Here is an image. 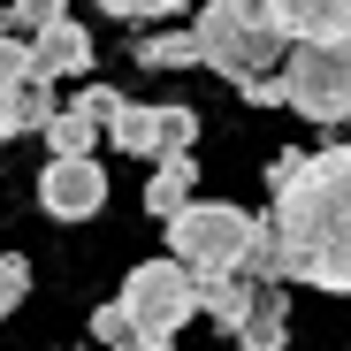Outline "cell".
Returning <instances> with one entry per match:
<instances>
[{"label":"cell","mask_w":351,"mask_h":351,"mask_svg":"<svg viewBox=\"0 0 351 351\" xmlns=\"http://www.w3.org/2000/svg\"><path fill=\"white\" fill-rule=\"evenodd\" d=\"M267 199H275V229L290 237V282L351 298V145L275 153Z\"/></svg>","instance_id":"obj_1"},{"label":"cell","mask_w":351,"mask_h":351,"mask_svg":"<svg viewBox=\"0 0 351 351\" xmlns=\"http://www.w3.org/2000/svg\"><path fill=\"white\" fill-rule=\"evenodd\" d=\"M191 38H199V62L214 77H229V84L237 77H275L282 53H290V38L267 16V0H206Z\"/></svg>","instance_id":"obj_2"},{"label":"cell","mask_w":351,"mask_h":351,"mask_svg":"<svg viewBox=\"0 0 351 351\" xmlns=\"http://www.w3.org/2000/svg\"><path fill=\"white\" fill-rule=\"evenodd\" d=\"M282 107L321 123V130L351 123V31L343 38H306V46L282 53Z\"/></svg>","instance_id":"obj_3"},{"label":"cell","mask_w":351,"mask_h":351,"mask_svg":"<svg viewBox=\"0 0 351 351\" xmlns=\"http://www.w3.org/2000/svg\"><path fill=\"white\" fill-rule=\"evenodd\" d=\"M252 221L260 214L229 206V199H191L184 214H168V260H184L191 275H229V267H245Z\"/></svg>","instance_id":"obj_4"},{"label":"cell","mask_w":351,"mask_h":351,"mask_svg":"<svg viewBox=\"0 0 351 351\" xmlns=\"http://www.w3.org/2000/svg\"><path fill=\"white\" fill-rule=\"evenodd\" d=\"M123 313L138 336H184L199 321V275L184 260H138L123 275Z\"/></svg>","instance_id":"obj_5"},{"label":"cell","mask_w":351,"mask_h":351,"mask_svg":"<svg viewBox=\"0 0 351 351\" xmlns=\"http://www.w3.org/2000/svg\"><path fill=\"white\" fill-rule=\"evenodd\" d=\"M38 206L46 221H92L107 206V168L84 153V160H46L38 168Z\"/></svg>","instance_id":"obj_6"},{"label":"cell","mask_w":351,"mask_h":351,"mask_svg":"<svg viewBox=\"0 0 351 351\" xmlns=\"http://www.w3.org/2000/svg\"><path fill=\"white\" fill-rule=\"evenodd\" d=\"M31 69H38V77H53V84H62V77H84V69H92V31H84L77 16L46 23V31L31 38Z\"/></svg>","instance_id":"obj_7"},{"label":"cell","mask_w":351,"mask_h":351,"mask_svg":"<svg viewBox=\"0 0 351 351\" xmlns=\"http://www.w3.org/2000/svg\"><path fill=\"white\" fill-rule=\"evenodd\" d=\"M267 16L290 46H306V38H343L351 31V0H267Z\"/></svg>","instance_id":"obj_8"},{"label":"cell","mask_w":351,"mask_h":351,"mask_svg":"<svg viewBox=\"0 0 351 351\" xmlns=\"http://www.w3.org/2000/svg\"><path fill=\"white\" fill-rule=\"evenodd\" d=\"M168 130H176V107H138V99H123V114L107 123L114 153H138V160H160L168 153Z\"/></svg>","instance_id":"obj_9"},{"label":"cell","mask_w":351,"mask_h":351,"mask_svg":"<svg viewBox=\"0 0 351 351\" xmlns=\"http://www.w3.org/2000/svg\"><path fill=\"white\" fill-rule=\"evenodd\" d=\"M290 343V282H260L252 313L237 321V351H282Z\"/></svg>","instance_id":"obj_10"},{"label":"cell","mask_w":351,"mask_h":351,"mask_svg":"<svg viewBox=\"0 0 351 351\" xmlns=\"http://www.w3.org/2000/svg\"><path fill=\"white\" fill-rule=\"evenodd\" d=\"M252 298H260V282L252 275H199V321H214L221 336H237V321L252 313Z\"/></svg>","instance_id":"obj_11"},{"label":"cell","mask_w":351,"mask_h":351,"mask_svg":"<svg viewBox=\"0 0 351 351\" xmlns=\"http://www.w3.org/2000/svg\"><path fill=\"white\" fill-rule=\"evenodd\" d=\"M191 199H199V160H191V153H160L153 176H145V214L168 221V214H184Z\"/></svg>","instance_id":"obj_12"},{"label":"cell","mask_w":351,"mask_h":351,"mask_svg":"<svg viewBox=\"0 0 351 351\" xmlns=\"http://www.w3.org/2000/svg\"><path fill=\"white\" fill-rule=\"evenodd\" d=\"M53 114H62V107H53V77H23L8 99H0V138H23V130H46L53 123Z\"/></svg>","instance_id":"obj_13"},{"label":"cell","mask_w":351,"mask_h":351,"mask_svg":"<svg viewBox=\"0 0 351 351\" xmlns=\"http://www.w3.org/2000/svg\"><path fill=\"white\" fill-rule=\"evenodd\" d=\"M237 275H252V282H290V237L275 229V214L252 221V245H245V267H237Z\"/></svg>","instance_id":"obj_14"},{"label":"cell","mask_w":351,"mask_h":351,"mask_svg":"<svg viewBox=\"0 0 351 351\" xmlns=\"http://www.w3.org/2000/svg\"><path fill=\"white\" fill-rule=\"evenodd\" d=\"M99 138H107V130L92 123L84 107H62V114L46 123V153H53V160H84V153H92Z\"/></svg>","instance_id":"obj_15"},{"label":"cell","mask_w":351,"mask_h":351,"mask_svg":"<svg viewBox=\"0 0 351 351\" xmlns=\"http://www.w3.org/2000/svg\"><path fill=\"white\" fill-rule=\"evenodd\" d=\"M145 69H199V38L191 31H153V38H138L130 46Z\"/></svg>","instance_id":"obj_16"},{"label":"cell","mask_w":351,"mask_h":351,"mask_svg":"<svg viewBox=\"0 0 351 351\" xmlns=\"http://www.w3.org/2000/svg\"><path fill=\"white\" fill-rule=\"evenodd\" d=\"M69 16V0H8V16H0V23H8L16 38H38L46 23H62Z\"/></svg>","instance_id":"obj_17"},{"label":"cell","mask_w":351,"mask_h":351,"mask_svg":"<svg viewBox=\"0 0 351 351\" xmlns=\"http://www.w3.org/2000/svg\"><path fill=\"white\" fill-rule=\"evenodd\" d=\"M23 77H31V38H16L8 23H0V99H8Z\"/></svg>","instance_id":"obj_18"},{"label":"cell","mask_w":351,"mask_h":351,"mask_svg":"<svg viewBox=\"0 0 351 351\" xmlns=\"http://www.w3.org/2000/svg\"><path fill=\"white\" fill-rule=\"evenodd\" d=\"M138 328H130V313H123V298H107V306H92V343H107V351H123Z\"/></svg>","instance_id":"obj_19"},{"label":"cell","mask_w":351,"mask_h":351,"mask_svg":"<svg viewBox=\"0 0 351 351\" xmlns=\"http://www.w3.org/2000/svg\"><path fill=\"white\" fill-rule=\"evenodd\" d=\"M99 8H107L114 23H160V16L184 8V0H99Z\"/></svg>","instance_id":"obj_20"},{"label":"cell","mask_w":351,"mask_h":351,"mask_svg":"<svg viewBox=\"0 0 351 351\" xmlns=\"http://www.w3.org/2000/svg\"><path fill=\"white\" fill-rule=\"evenodd\" d=\"M77 107H84V114H92V123L107 130V123H114V114H123V92H114V84H84V92H77Z\"/></svg>","instance_id":"obj_21"},{"label":"cell","mask_w":351,"mask_h":351,"mask_svg":"<svg viewBox=\"0 0 351 351\" xmlns=\"http://www.w3.org/2000/svg\"><path fill=\"white\" fill-rule=\"evenodd\" d=\"M237 92H245L252 107H282V69H275V77H237Z\"/></svg>","instance_id":"obj_22"},{"label":"cell","mask_w":351,"mask_h":351,"mask_svg":"<svg viewBox=\"0 0 351 351\" xmlns=\"http://www.w3.org/2000/svg\"><path fill=\"white\" fill-rule=\"evenodd\" d=\"M123 351H176V336H130Z\"/></svg>","instance_id":"obj_23"},{"label":"cell","mask_w":351,"mask_h":351,"mask_svg":"<svg viewBox=\"0 0 351 351\" xmlns=\"http://www.w3.org/2000/svg\"><path fill=\"white\" fill-rule=\"evenodd\" d=\"M8 313H16V290H8V282H0V321H8Z\"/></svg>","instance_id":"obj_24"}]
</instances>
